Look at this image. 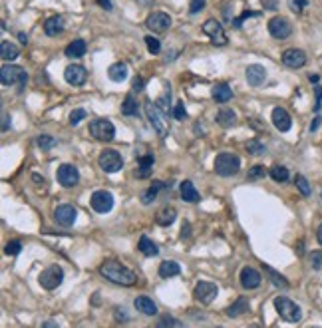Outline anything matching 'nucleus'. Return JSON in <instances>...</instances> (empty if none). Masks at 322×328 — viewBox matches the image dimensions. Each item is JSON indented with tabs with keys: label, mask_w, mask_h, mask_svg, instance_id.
<instances>
[{
	"label": "nucleus",
	"mask_w": 322,
	"mask_h": 328,
	"mask_svg": "<svg viewBox=\"0 0 322 328\" xmlns=\"http://www.w3.org/2000/svg\"><path fill=\"white\" fill-rule=\"evenodd\" d=\"M100 275L106 277L110 282L119 284V286H132L138 282V275L134 271H130L127 267H123L119 260L115 258H106L100 265Z\"/></svg>",
	"instance_id": "f257e3e1"
},
{
	"label": "nucleus",
	"mask_w": 322,
	"mask_h": 328,
	"mask_svg": "<svg viewBox=\"0 0 322 328\" xmlns=\"http://www.w3.org/2000/svg\"><path fill=\"white\" fill-rule=\"evenodd\" d=\"M215 173L221 175V177H233L239 173L241 169V159L237 153H231V151H223L215 157Z\"/></svg>",
	"instance_id": "f03ea898"
},
{
	"label": "nucleus",
	"mask_w": 322,
	"mask_h": 328,
	"mask_svg": "<svg viewBox=\"0 0 322 328\" xmlns=\"http://www.w3.org/2000/svg\"><path fill=\"white\" fill-rule=\"evenodd\" d=\"M0 82L2 86H18V92H22L26 82H28V74L14 64H4L0 72Z\"/></svg>",
	"instance_id": "7ed1b4c3"
},
{
	"label": "nucleus",
	"mask_w": 322,
	"mask_h": 328,
	"mask_svg": "<svg viewBox=\"0 0 322 328\" xmlns=\"http://www.w3.org/2000/svg\"><path fill=\"white\" fill-rule=\"evenodd\" d=\"M143 106H145V116H147V119H149L151 127L155 129V134L161 136V138H165V136H167V132H169V125L165 123L163 112L157 108V104H153L151 100H145V102H143Z\"/></svg>",
	"instance_id": "20e7f679"
},
{
	"label": "nucleus",
	"mask_w": 322,
	"mask_h": 328,
	"mask_svg": "<svg viewBox=\"0 0 322 328\" xmlns=\"http://www.w3.org/2000/svg\"><path fill=\"white\" fill-rule=\"evenodd\" d=\"M275 308H276V312L280 314V318H284L286 322H299L300 318H302L300 306L297 305L295 301L286 299V297H276Z\"/></svg>",
	"instance_id": "39448f33"
},
{
	"label": "nucleus",
	"mask_w": 322,
	"mask_h": 328,
	"mask_svg": "<svg viewBox=\"0 0 322 328\" xmlns=\"http://www.w3.org/2000/svg\"><path fill=\"white\" fill-rule=\"evenodd\" d=\"M90 136L98 141H112L115 138L114 123L106 117L93 119V121H90Z\"/></svg>",
	"instance_id": "423d86ee"
},
{
	"label": "nucleus",
	"mask_w": 322,
	"mask_h": 328,
	"mask_svg": "<svg viewBox=\"0 0 322 328\" xmlns=\"http://www.w3.org/2000/svg\"><path fill=\"white\" fill-rule=\"evenodd\" d=\"M62 281H64V271H62V267H58V265L46 267V269L40 273V277H38L40 286H42V288H46V290H54V288H58V286L62 284Z\"/></svg>",
	"instance_id": "0eeeda50"
},
{
	"label": "nucleus",
	"mask_w": 322,
	"mask_h": 328,
	"mask_svg": "<svg viewBox=\"0 0 322 328\" xmlns=\"http://www.w3.org/2000/svg\"><path fill=\"white\" fill-rule=\"evenodd\" d=\"M203 32L211 38V44H213V46H227V42H229L223 24L219 22V20H215V18L205 20V24H203Z\"/></svg>",
	"instance_id": "6e6552de"
},
{
	"label": "nucleus",
	"mask_w": 322,
	"mask_h": 328,
	"mask_svg": "<svg viewBox=\"0 0 322 328\" xmlns=\"http://www.w3.org/2000/svg\"><path fill=\"white\" fill-rule=\"evenodd\" d=\"M98 163L102 167V171H106V173H117L123 167V159L115 149H104L98 157Z\"/></svg>",
	"instance_id": "1a4fd4ad"
},
{
	"label": "nucleus",
	"mask_w": 322,
	"mask_h": 328,
	"mask_svg": "<svg viewBox=\"0 0 322 328\" xmlns=\"http://www.w3.org/2000/svg\"><path fill=\"white\" fill-rule=\"evenodd\" d=\"M219 294V288L215 282H209V281H201L197 282V286L193 288V299L201 305H211L213 299Z\"/></svg>",
	"instance_id": "9d476101"
},
{
	"label": "nucleus",
	"mask_w": 322,
	"mask_h": 328,
	"mask_svg": "<svg viewBox=\"0 0 322 328\" xmlns=\"http://www.w3.org/2000/svg\"><path fill=\"white\" fill-rule=\"evenodd\" d=\"M269 32L276 40H286L293 34V24L288 22L284 16H275L269 20Z\"/></svg>",
	"instance_id": "9b49d317"
},
{
	"label": "nucleus",
	"mask_w": 322,
	"mask_h": 328,
	"mask_svg": "<svg viewBox=\"0 0 322 328\" xmlns=\"http://www.w3.org/2000/svg\"><path fill=\"white\" fill-rule=\"evenodd\" d=\"M56 179H58V183H60L62 187H74V185L80 181V171H78L74 165L64 163L58 167Z\"/></svg>",
	"instance_id": "f8f14e48"
},
{
	"label": "nucleus",
	"mask_w": 322,
	"mask_h": 328,
	"mask_svg": "<svg viewBox=\"0 0 322 328\" xmlns=\"http://www.w3.org/2000/svg\"><path fill=\"white\" fill-rule=\"evenodd\" d=\"M90 205L95 213H110L114 207V195L110 191H95L90 199Z\"/></svg>",
	"instance_id": "ddd939ff"
},
{
	"label": "nucleus",
	"mask_w": 322,
	"mask_h": 328,
	"mask_svg": "<svg viewBox=\"0 0 322 328\" xmlns=\"http://www.w3.org/2000/svg\"><path fill=\"white\" fill-rule=\"evenodd\" d=\"M76 217H78L76 207H74V205H68V203L58 205L56 211H54V221H56L58 225H62V227H72V225L76 223Z\"/></svg>",
	"instance_id": "4468645a"
},
{
	"label": "nucleus",
	"mask_w": 322,
	"mask_h": 328,
	"mask_svg": "<svg viewBox=\"0 0 322 328\" xmlns=\"http://www.w3.org/2000/svg\"><path fill=\"white\" fill-rule=\"evenodd\" d=\"M64 80L68 82L70 86H74V88L84 86L86 80H88V72H86L84 66H80V64H70L68 68L64 70Z\"/></svg>",
	"instance_id": "2eb2a0df"
},
{
	"label": "nucleus",
	"mask_w": 322,
	"mask_h": 328,
	"mask_svg": "<svg viewBox=\"0 0 322 328\" xmlns=\"http://www.w3.org/2000/svg\"><path fill=\"white\" fill-rule=\"evenodd\" d=\"M145 26L151 30V32H165L169 26H171V18H169V14L167 12H151L149 16H147V20H145Z\"/></svg>",
	"instance_id": "dca6fc26"
},
{
	"label": "nucleus",
	"mask_w": 322,
	"mask_h": 328,
	"mask_svg": "<svg viewBox=\"0 0 322 328\" xmlns=\"http://www.w3.org/2000/svg\"><path fill=\"white\" fill-rule=\"evenodd\" d=\"M282 64L293 68V70H299L306 64V54L299 50V48H291V50H284L282 52Z\"/></svg>",
	"instance_id": "f3484780"
},
{
	"label": "nucleus",
	"mask_w": 322,
	"mask_h": 328,
	"mask_svg": "<svg viewBox=\"0 0 322 328\" xmlns=\"http://www.w3.org/2000/svg\"><path fill=\"white\" fill-rule=\"evenodd\" d=\"M245 76H247L249 86H253V88H259V86H263V84L267 82V70H265L261 64L249 66L247 72H245Z\"/></svg>",
	"instance_id": "a211bd4d"
},
{
	"label": "nucleus",
	"mask_w": 322,
	"mask_h": 328,
	"mask_svg": "<svg viewBox=\"0 0 322 328\" xmlns=\"http://www.w3.org/2000/svg\"><path fill=\"white\" fill-rule=\"evenodd\" d=\"M261 282H263V279H261V273L259 271H254L251 267H245L241 271V284H243V288L253 290V288H259Z\"/></svg>",
	"instance_id": "6ab92c4d"
},
{
	"label": "nucleus",
	"mask_w": 322,
	"mask_h": 328,
	"mask_svg": "<svg viewBox=\"0 0 322 328\" xmlns=\"http://www.w3.org/2000/svg\"><path fill=\"white\" fill-rule=\"evenodd\" d=\"M273 123L278 132H288L293 125V119L288 116V112L284 108H275L273 110Z\"/></svg>",
	"instance_id": "aec40b11"
},
{
	"label": "nucleus",
	"mask_w": 322,
	"mask_h": 328,
	"mask_svg": "<svg viewBox=\"0 0 322 328\" xmlns=\"http://www.w3.org/2000/svg\"><path fill=\"white\" fill-rule=\"evenodd\" d=\"M153 161H155V157L151 155V153H145V155H141L138 159V169H136V177L138 179H147L149 175H151V169H153Z\"/></svg>",
	"instance_id": "412c9836"
},
{
	"label": "nucleus",
	"mask_w": 322,
	"mask_h": 328,
	"mask_svg": "<svg viewBox=\"0 0 322 328\" xmlns=\"http://www.w3.org/2000/svg\"><path fill=\"white\" fill-rule=\"evenodd\" d=\"M64 26H66L64 18L56 14V16H50L44 22V32H46L48 36H60L64 32Z\"/></svg>",
	"instance_id": "4be33fe9"
},
{
	"label": "nucleus",
	"mask_w": 322,
	"mask_h": 328,
	"mask_svg": "<svg viewBox=\"0 0 322 328\" xmlns=\"http://www.w3.org/2000/svg\"><path fill=\"white\" fill-rule=\"evenodd\" d=\"M108 76H110V80L112 82H125L127 80V76H130V70H127V64L125 62H115L110 66V70H108Z\"/></svg>",
	"instance_id": "5701e85b"
},
{
	"label": "nucleus",
	"mask_w": 322,
	"mask_h": 328,
	"mask_svg": "<svg viewBox=\"0 0 322 328\" xmlns=\"http://www.w3.org/2000/svg\"><path fill=\"white\" fill-rule=\"evenodd\" d=\"M251 308V305H249V299H245V297H239L233 305L225 310V314L227 316H231V318H237V316H241V314H245L247 310Z\"/></svg>",
	"instance_id": "b1692460"
},
{
	"label": "nucleus",
	"mask_w": 322,
	"mask_h": 328,
	"mask_svg": "<svg viewBox=\"0 0 322 328\" xmlns=\"http://www.w3.org/2000/svg\"><path fill=\"white\" fill-rule=\"evenodd\" d=\"M134 305H136V308H138L141 314H145V316L157 314V306L153 303V299H149V297H138Z\"/></svg>",
	"instance_id": "393cba45"
},
{
	"label": "nucleus",
	"mask_w": 322,
	"mask_h": 328,
	"mask_svg": "<svg viewBox=\"0 0 322 328\" xmlns=\"http://www.w3.org/2000/svg\"><path fill=\"white\" fill-rule=\"evenodd\" d=\"M213 100L217 102V104H227L231 97H233V90H231L229 84H225V82H221V84H217L215 88H213Z\"/></svg>",
	"instance_id": "a878e982"
},
{
	"label": "nucleus",
	"mask_w": 322,
	"mask_h": 328,
	"mask_svg": "<svg viewBox=\"0 0 322 328\" xmlns=\"http://www.w3.org/2000/svg\"><path fill=\"white\" fill-rule=\"evenodd\" d=\"M179 273H181V267H179V263H175V260H163L159 265L161 279H171V277H177Z\"/></svg>",
	"instance_id": "bb28decb"
},
{
	"label": "nucleus",
	"mask_w": 322,
	"mask_h": 328,
	"mask_svg": "<svg viewBox=\"0 0 322 328\" xmlns=\"http://www.w3.org/2000/svg\"><path fill=\"white\" fill-rule=\"evenodd\" d=\"M139 251L145 255V257H155L157 253H159V249H157V245L147 237V235H141L139 237V243H138Z\"/></svg>",
	"instance_id": "cd10ccee"
},
{
	"label": "nucleus",
	"mask_w": 322,
	"mask_h": 328,
	"mask_svg": "<svg viewBox=\"0 0 322 328\" xmlns=\"http://www.w3.org/2000/svg\"><path fill=\"white\" fill-rule=\"evenodd\" d=\"M18 54H20V50L18 46L14 44V42H8V40H2V44H0V58L2 60H16L18 58Z\"/></svg>",
	"instance_id": "c85d7f7f"
},
{
	"label": "nucleus",
	"mask_w": 322,
	"mask_h": 328,
	"mask_svg": "<svg viewBox=\"0 0 322 328\" xmlns=\"http://www.w3.org/2000/svg\"><path fill=\"white\" fill-rule=\"evenodd\" d=\"M86 50H88L86 42L78 38V40H72L68 46H66V56L68 58H82L86 54Z\"/></svg>",
	"instance_id": "c756f323"
},
{
	"label": "nucleus",
	"mask_w": 322,
	"mask_h": 328,
	"mask_svg": "<svg viewBox=\"0 0 322 328\" xmlns=\"http://www.w3.org/2000/svg\"><path fill=\"white\" fill-rule=\"evenodd\" d=\"M181 197H183L187 203H197V201L201 199L199 191L195 189V185H193L191 181H183V183H181Z\"/></svg>",
	"instance_id": "7c9ffc66"
},
{
	"label": "nucleus",
	"mask_w": 322,
	"mask_h": 328,
	"mask_svg": "<svg viewBox=\"0 0 322 328\" xmlns=\"http://www.w3.org/2000/svg\"><path fill=\"white\" fill-rule=\"evenodd\" d=\"M235 121H237V116H235V112L229 110V108H221V110L217 112V123H219V125H223V127H233Z\"/></svg>",
	"instance_id": "2f4dec72"
},
{
	"label": "nucleus",
	"mask_w": 322,
	"mask_h": 328,
	"mask_svg": "<svg viewBox=\"0 0 322 328\" xmlns=\"http://www.w3.org/2000/svg\"><path fill=\"white\" fill-rule=\"evenodd\" d=\"M163 187H165V185H163L161 181H153V185H151V187L147 189V191H143V193H141V203H143V205H151V203L155 201L157 193H159Z\"/></svg>",
	"instance_id": "473e14b6"
},
{
	"label": "nucleus",
	"mask_w": 322,
	"mask_h": 328,
	"mask_svg": "<svg viewBox=\"0 0 322 328\" xmlns=\"http://www.w3.org/2000/svg\"><path fill=\"white\" fill-rule=\"evenodd\" d=\"M177 217V211L173 207H163L159 213H157V225L161 227H169Z\"/></svg>",
	"instance_id": "72a5a7b5"
},
{
	"label": "nucleus",
	"mask_w": 322,
	"mask_h": 328,
	"mask_svg": "<svg viewBox=\"0 0 322 328\" xmlns=\"http://www.w3.org/2000/svg\"><path fill=\"white\" fill-rule=\"evenodd\" d=\"M121 114L127 117L138 116V100H136L132 94L125 95V100H123V104H121Z\"/></svg>",
	"instance_id": "f704fd0d"
},
{
	"label": "nucleus",
	"mask_w": 322,
	"mask_h": 328,
	"mask_svg": "<svg viewBox=\"0 0 322 328\" xmlns=\"http://www.w3.org/2000/svg\"><path fill=\"white\" fill-rule=\"evenodd\" d=\"M263 267H265V273L271 277V281H273V284H275V286H280V288H288V286H291V284H288V281H286L282 275H278L275 269H271L269 265H263Z\"/></svg>",
	"instance_id": "c9c22d12"
},
{
	"label": "nucleus",
	"mask_w": 322,
	"mask_h": 328,
	"mask_svg": "<svg viewBox=\"0 0 322 328\" xmlns=\"http://www.w3.org/2000/svg\"><path fill=\"white\" fill-rule=\"evenodd\" d=\"M269 175L275 179L276 183H284V181L288 179V169H286L284 165H273V167L269 169Z\"/></svg>",
	"instance_id": "e433bc0d"
},
{
	"label": "nucleus",
	"mask_w": 322,
	"mask_h": 328,
	"mask_svg": "<svg viewBox=\"0 0 322 328\" xmlns=\"http://www.w3.org/2000/svg\"><path fill=\"white\" fill-rule=\"evenodd\" d=\"M295 185L299 187V191L304 195V197H308V195L312 193V189H310V185H308V181H306L304 175H297V177H295Z\"/></svg>",
	"instance_id": "4c0bfd02"
},
{
	"label": "nucleus",
	"mask_w": 322,
	"mask_h": 328,
	"mask_svg": "<svg viewBox=\"0 0 322 328\" xmlns=\"http://www.w3.org/2000/svg\"><path fill=\"white\" fill-rule=\"evenodd\" d=\"M145 44H147L149 54H153V56H157L161 52V42L157 38H153V36H145Z\"/></svg>",
	"instance_id": "58836bf2"
},
{
	"label": "nucleus",
	"mask_w": 322,
	"mask_h": 328,
	"mask_svg": "<svg viewBox=\"0 0 322 328\" xmlns=\"http://www.w3.org/2000/svg\"><path fill=\"white\" fill-rule=\"evenodd\" d=\"M20 251H22V243H20V241H10V243L4 247V253H6L8 257H16Z\"/></svg>",
	"instance_id": "ea45409f"
},
{
	"label": "nucleus",
	"mask_w": 322,
	"mask_h": 328,
	"mask_svg": "<svg viewBox=\"0 0 322 328\" xmlns=\"http://www.w3.org/2000/svg\"><path fill=\"white\" fill-rule=\"evenodd\" d=\"M251 16H261V12H254V10H245V12H243L239 18L231 20V22H233V28H237V30H239V28L243 26V22H245L247 18H251Z\"/></svg>",
	"instance_id": "a19ab883"
},
{
	"label": "nucleus",
	"mask_w": 322,
	"mask_h": 328,
	"mask_svg": "<svg viewBox=\"0 0 322 328\" xmlns=\"http://www.w3.org/2000/svg\"><path fill=\"white\" fill-rule=\"evenodd\" d=\"M269 171L263 167V165H253L251 169H249V179L251 181H256V179H263L265 175H267Z\"/></svg>",
	"instance_id": "79ce46f5"
},
{
	"label": "nucleus",
	"mask_w": 322,
	"mask_h": 328,
	"mask_svg": "<svg viewBox=\"0 0 322 328\" xmlns=\"http://www.w3.org/2000/svg\"><path fill=\"white\" fill-rule=\"evenodd\" d=\"M308 263L314 271H322V251H312L308 255Z\"/></svg>",
	"instance_id": "37998d69"
},
{
	"label": "nucleus",
	"mask_w": 322,
	"mask_h": 328,
	"mask_svg": "<svg viewBox=\"0 0 322 328\" xmlns=\"http://www.w3.org/2000/svg\"><path fill=\"white\" fill-rule=\"evenodd\" d=\"M247 149H249V153H253V155H263L267 149H265V145L261 143L259 140H251L247 143Z\"/></svg>",
	"instance_id": "c03bdc74"
},
{
	"label": "nucleus",
	"mask_w": 322,
	"mask_h": 328,
	"mask_svg": "<svg viewBox=\"0 0 322 328\" xmlns=\"http://www.w3.org/2000/svg\"><path fill=\"white\" fill-rule=\"evenodd\" d=\"M169 97H171V92H169V90H165V94L161 95L159 100L155 102V104H157V108H159L163 114H169V110H171V108H169Z\"/></svg>",
	"instance_id": "a18cd8bd"
},
{
	"label": "nucleus",
	"mask_w": 322,
	"mask_h": 328,
	"mask_svg": "<svg viewBox=\"0 0 322 328\" xmlns=\"http://www.w3.org/2000/svg\"><path fill=\"white\" fill-rule=\"evenodd\" d=\"M86 116H88V112H86L84 108H78V110H74V112L70 114V123H72V125H78Z\"/></svg>",
	"instance_id": "49530a36"
},
{
	"label": "nucleus",
	"mask_w": 322,
	"mask_h": 328,
	"mask_svg": "<svg viewBox=\"0 0 322 328\" xmlns=\"http://www.w3.org/2000/svg\"><path fill=\"white\" fill-rule=\"evenodd\" d=\"M38 145H40V149L48 151V149H52V147L56 145V140H54L52 136H40V138H38Z\"/></svg>",
	"instance_id": "de8ad7c7"
},
{
	"label": "nucleus",
	"mask_w": 322,
	"mask_h": 328,
	"mask_svg": "<svg viewBox=\"0 0 322 328\" xmlns=\"http://www.w3.org/2000/svg\"><path fill=\"white\" fill-rule=\"evenodd\" d=\"M171 116L175 117V119H179V121L187 117V112H185V106H183V102H181V100H179V102L175 104V108L171 110Z\"/></svg>",
	"instance_id": "09e8293b"
},
{
	"label": "nucleus",
	"mask_w": 322,
	"mask_h": 328,
	"mask_svg": "<svg viewBox=\"0 0 322 328\" xmlns=\"http://www.w3.org/2000/svg\"><path fill=\"white\" fill-rule=\"evenodd\" d=\"M157 326H181V320H177L173 316H163L157 320Z\"/></svg>",
	"instance_id": "8fccbe9b"
},
{
	"label": "nucleus",
	"mask_w": 322,
	"mask_h": 328,
	"mask_svg": "<svg viewBox=\"0 0 322 328\" xmlns=\"http://www.w3.org/2000/svg\"><path fill=\"white\" fill-rule=\"evenodd\" d=\"M288 6L293 12H302L308 6V0H288Z\"/></svg>",
	"instance_id": "3c124183"
},
{
	"label": "nucleus",
	"mask_w": 322,
	"mask_h": 328,
	"mask_svg": "<svg viewBox=\"0 0 322 328\" xmlns=\"http://www.w3.org/2000/svg\"><path fill=\"white\" fill-rule=\"evenodd\" d=\"M205 8V0H191L189 2V14H197Z\"/></svg>",
	"instance_id": "603ef678"
},
{
	"label": "nucleus",
	"mask_w": 322,
	"mask_h": 328,
	"mask_svg": "<svg viewBox=\"0 0 322 328\" xmlns=\"http://www.w3.org/2000/svg\"><path fill=\"white\" fill-rule=\"evenodd\" d=\"M314 92H316V106H314V112H320V106H322V88H320V86H316V88H314Z\"/></svg>",
	"instance_id": "864d4df0"
},
{
	"label": "nucleus",
	"mask_w": 322,
	"mask_h": 328,
	"mask_svg": "<svg viewBox=\"0 0 322 328\" xmlns=\"http://www.w3.org/2000/svg\"><path fill=\"white\" fill-rule=\"evenodd\" d=\"M143 88H145V82H143V78H136V80H134V90H138V92H141V90H143Z\"/></svg>",
	"instance_id": "5fc2aeb1"
},
{
	"label": "nucleus",
	"mask_w": 322,
	"mask_h": 328,
	"mask_svg": "<svg viewBox=\"0 0 322 328\" xmlns=\"http://www.w3.org/2000/svg\"><path fill=\"white\" fill-rule=\"evenodd\" d=\"M8 127H10V117H8V114L4 112V114H2V132H8Z\"/></svg>",
	"instance_id": "6e6d98bb"
},
{
	"label": "nucleus",
	"mask_w": 322,
	"mask_h": 328,
	"mask_svg": "<svg viewBox=\"0 0 322 328\" xmlns=\"http://www.w3.org/2000/svg\"><path fill=\"white\" fill-rule=\"evenodd\" d=\"M104 10H112L114 8V4H112V0H95Z\"/></svg>",
	"instance_id": "4d7b16f0"
},
{
	"label": "nucleus",
	"mask_w": 322,
	"mask_h": 328,
	"mask_svg": "<svg viewBox=\"0 0 322 328\" xmlns=\"http://www.w3.org/2000/svg\"><path fill=\"white\" fill-rule=\"evenodd\" d=\"M263 6H265V8L275 10V8H276V0H263Z\"/></svg>",
	"instance_id": "13d9d810"
},
{
	"label": "nucleus",
	"mask_w": 322,
	"mask_h": 328,
	"mask_svg": "<svg viewBox=\"0 0 322 328\" xmlns=\"http://www.w3.org/2000/svg\"><path fill=\"white\" fill-rule=\"evenodd\" d=\"M189 233H191V227H189V223H185L183 229H181V239H187Z\"/></svg>",
	"instance_id": "bf43d9fd"
},
{
	"label": "nucleus",
	"mask_w": 322,
	"mask_h": 328,
	"mask_svg": "<svg viewBox=\"0 0 322 328\" xmlns=\"http://www.w3.org/2000/svg\"><path fill=\"white\" fill-rule=\"evenodd\" d=\"M322 123V117H316L314 121H312V125H310V132H316L318 129V125Z\"/></svg>",
	"instance_id": "052dcab7"
},
{
	"label": "nucleus",
	"mask_w": 322,
	"mask_h": 328,
	"mask_svg": "<svg viewBox=\"0 0 322 328\" xmlns=\"http://www.w3.org/2000/svg\"><path fill=\"white\" fill-rule=\"evenodd\" d=\"M308 80H310L312 84H318V80H320V76H318V74H310V76H308Z\"/></svg>",
	"instance_id": "680f3d73"
},
{
	"label": "nucleus",
	"mask_w": 322,
	"mask_h": 328,
	"mask_svg": "<svg viewBox=\"0 0 322 328\" xmlns=\"http://www.w3.org/2000/svg\"><path fill=\"white\" fill-rule=\"evenodd\" d=\"M316 239H318V243L322 245V225L318 227V229H316Z\"/></svg>",
	"instance_id": "e2e57ef3"
},
{
	"label": "nucleus",
	"mask_w": 322,
	"mask_h": 328,
	"mask_svg": "<svg viewBox=\"0 0 322 328\" xmlns=\"http://www.w3.org/2000/svg\"><path fill=\"white\" fill-rule=\"evenodd\" d=\"M18 38H20V42H22V44H26V42H28V36H26L24 32H20V34H18Z\"/></svg>",
	"instance_id": "0e129e2a"
},
{
	"label": "nucleus",
	"mask_w": 322,
	"mask_h": 328,
	"mask_svg": "<svg viewBox=\"0 0 322 328\" xmlns=\"http://www.w3.org/2000/svg\"><path fill=\"white\" fill-rule=\"evenodd\" d=\"M320 199H322V193H320Z\"/></svg>",
	"instance_id": "69168bd1"
}]
</instances>
